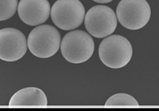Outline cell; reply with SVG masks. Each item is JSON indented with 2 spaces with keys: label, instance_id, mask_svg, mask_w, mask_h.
I'll list each match as a JSON object with an SVG mask.
<instances>
[{
  "label": "cell",
  "instance_id": "obj_1",
  "mask_svg": "<svg viewBox=\"0 0 159 111\" xmlns=\"http://www.w3.org/2000/svg\"><path fill=\"white\" fill-rule=\"evenodd\" d=\"M93 37L84 31L73 30L68 32L61 42L63 58L71 64H82L88 61L94 52Z\"/></svg>",
  "mask_w": 159,
  "mask_h": 111
},
{
  "label": "cell",
  "instance_id": "obj_2",
  "mask_svg": "<svg viewBox=\"0 0 159 111\" xmlns=\"http://www.w3.org/2000/svg\"><path fill=\"white\" fill-rule=\"evenodd\" d=\"M133 56V47L126 38L110 35L102 40L99 46L102 63L111 69H119L129 64Z\"/></svg>",
  "mask_w": 159,
  "mask_h": 111
},
{
  "label": "cell",
  "instance_id": "obj_3",
  "mask_svg": "<svg viewBox=\"0 0 159 111\" xmlns=\"http://www.w3.org/2000/svg\"><path fill=\"white\" fill-rule=\"evenodd\" d=\"M27 42L29 50L34 56L47 59L55 55L60 50L61 38L55 27L41 24L30 31Z\"/></svg>",
  "mask_w": 159,
  "mask_h": 111
},
{
  "label": "cell",
  "instance_id": "obj_4",
  "mask_svg": "<svg viewBox=\"0 0 159 111\" xmlns=\"http://www.w3.org/2000/svg\"><path fill=\"white\" fill-rule=\"evenodd\" d=\"M50 17L59 29L73 31L83 23L85 8L80 0H57L51 7Z\"/></svg>",
  "mask_w": 159,
  "mask_h": 111
},
{
  "label": "cell",
  "instance_id": "obj_5",
  "mask_svg": "<svg viewBox=\"0 0 159 111\" xmlns=\"http://www.w3.org/2000/svg\"><path fill=\"white\" fill-rule=\"evenodd\" d=\"M115 14L123 27L137 31L143 28L150 20L151 7L146 0H121Z\"/></svg>",
  "mask_w": 159,
  "mask_h": 111
},
{
  "label": "cell",
  "instance_id": "obj_6",
  "mask_svg": "<svg viewBox=\"0 0 159 111\" xmlns=\"http://www.w3.org/2000/svg\"><path fill=\"white\" fill-rule=\"evenodd\" d=\"M84 25L88 33L95 38H106L117 27V17L111 7L98 5L91 7L84 17Z\"/></svg>",
  "mask_w": 159,
  "mask_h": 111
},
{
  "label": "cell",
  "instance_id": "obj_7",
  "mask_svg": "<svg viewBox=\"0 0 159 111\" xmlns=\"http://www.w3.org/2000/svg\"><path fill=\"white\" fill-rule=\"evenodd\" d=\"M26 36L16 29L5 28L0 30V59L5 62H16L27 52Z\"/></svg>",
  "mask_w": 159,
  "mask_h": 111
},
{
  "label": "cell",
  "instance_id": "obj_8",
  "mask_svg": "<svg viewBox=\"0 0 159 111\" xmlns=\"http://www.w3.org/2000/svg\"><path fill=\"white\" fill-rule=\"evenodd\" d=\"M48 0H20L17 6L19 18L29 26H39L45 23L50 16Z\"/></svg>",
  "mask_w": 159,
  "mask_h": 111
},
{
  "label": "cell",
  "instance_id": "obj_9",
  "mask_svg": "<svg viewBox=\"0 0 159 111\" xmlns=\"http://www.w3.org/2000/svg\"><path fill=\"white\" fill-rule=\"evenodd\" d=\"M46 94L38 87H26L12 95L9 107H46Z\"/></svg>",
  "mask_w": 159,
  "mask_h": 111
},
{
  "label": "cell",
  "instance_id": "obj_10",
  "mask_svg": "<svg viewBox=\"0 0 159 111\" xmlns=\"http://www.w3.org/2000/svg\"><path fill=\"white\" fill-rule=\"evenodd\" d=\"M105 106L106 107H111V106L138 107L139 104L134 96L125 93H119L111 95L110 98H108L105 103Z\"/></svg>",
  "mask_w": 159,
  "mask_h": 111
},
{
  "label": "cell",
  "instance_id": "obj_11",
  "mask_svg": "<svg viewBox=\"0 0 159 111\" xmlns=\"http://www.w3.org/2000/svg\"><path fill=\"white\" fill-rule=\"evenodd\" d=\"M17 0H0V21L9 19L17 9Z\"/></svg>",
  "mask_w": 159,
  "mask_h": 111
},
{
  "label": "cell",
  "instance_id": "obj_12",
  "mask_svg": "<svg viewBox=\"0 0 159 111\" xmlns=\"http://www.w3.org/2000/svg\"><path fill=\"white\" fill-rule=\"evenodd\" d=\"M96 3H99V4H106V3H110L112 0H93Z\"/></svg>",
  "mask_w": 159,
  "mask_h": 111
}]
</instances>
